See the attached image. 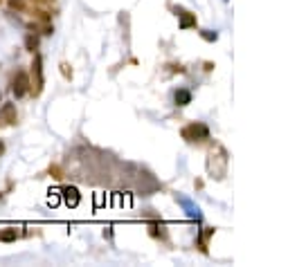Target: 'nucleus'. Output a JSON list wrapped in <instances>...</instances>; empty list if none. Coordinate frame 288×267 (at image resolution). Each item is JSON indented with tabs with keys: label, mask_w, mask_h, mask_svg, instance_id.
<instances>
[{
	"label": "nucleus",
	"mask_w": 288,
	"mask_h": 267,
	"mask_svg": "<svg viewBox=\"0 0 288 267\" xmlns=\"http://www.w3.org/2000/svg\"><path fill=\"white\" fill-rule=\"evenodd\" d=\"M32 77H34V83H30V88L34 90V94H41V90H43V58H41V54H34Z\"/></svg>",
	"instance_id": "f257e3e1"
},
{
	"label": "nucleus",
	"mask_w": 288,
	"mask_h": 267,
	"mask_svg": "<svg viewBox=\"0 0 288 267\" xmlns=\"http://www.w3.org/2000/svg\"><path fill=\"white\" fill-rule=\"evenodd\" d=\"M11 90H14L16 99L25 97V94L30 92V77H27L23 70H18V72L14 74V79H11Z\"/></svg>",
	"instance_id": "f03ea898"
},
{
	"label": "nucleus",
	"mask_w": 288,
	"mask_h": 267,
	"mask_svg": "<svg viewBox=\"0 0 288 267\" xmlns=\"http://www.w3.org/2000/svg\"><path fill=\"white\" fill-rule=\"evenodd\" d=\"M61 195H63V202L68 204V207H77L79 200H81V195H79V191L74 189V186H65V189L61 191Z\"/></svg>",
	"instance_id": "7ed1b4c3"
},
{
	"label": "nucleus",
	"mask_w": 288,
	"mask_h": 267,
	"mask_svg": "<svg viewBox=\"0 0 288 267\" xmlns=\"http://www.w3.org/2000/svg\"><path fill=\"white\" fill-rule=\"evenodd\" d=\"M0 117H2V122H7V124H16V106L14 103H5L2 110H0Z\"/></svg>",
	"instance_id": "20e7f679"
},
{
	"label": "nucleus",
	"mask_w": 288,
	"mask_h": 267,
	"mask_svg": "<svg viewBox=\"0 0 288 267\" xmlns=\"http://www.w3.org/2000/svg\"><path fill=\"white\" fill-rule=\"evenodd\" d=\"M180 204H182V207H185V209H187V214H189L191 218L200 220V209H198V207H196L194 202H189V200H187V198H180Z\"/></svg>",
	"instance_id": "39448f33"
},
{
	"label": "nucleus",
	"mask_w": 288,
	"mask_h": 267,
	"mask_svg": "<svg viewBox=\"0 0 288 267\" xmlns=\"http://www.w3.org/2000/svg\"><path fill=\"white\" fill-rule=\"evenodd\" d=\"M18 238V231H16V229H2V231H0V240H2V243H11V240H16Z\"/></svg>",
	"instance_id": "423d86ee"
},
{
	"label": "nucleus",
	"mask_w": 288,
	"mask_h": 267,
	"mask_svg": "<svg viewBox=\"0 0 288 267\" xmlns=\"http://www.w3.org/2000/svg\"><path fill=\"white\" fill-rule=\"evenodd\" d=\"M189 99H191V94L187 92V90H178V92H176V103H178V106H185V103H189Z\"/></svg>",
	"instance_id": "0eeeda50"
},
{
	"label": "nucleus",
	"mask_w": 288,
	"mask_h": 267,
	"mask_svg": "<svg viewBox=\"0 0 288 267\" xmlns=\"http://www.w3.org/2000/svg\"><path fill=\"white\" fill-rule=\"evenodd\" d=\"M25 47H27L32 54H34V52H36V47H39V39H36L34 34H30L27 39H25Z\"/></svg>",
	"instance_id": "6e6552de"
},
{
	"label": "nucleus",
	"mask_w": 288,
	"mask_h": 267,
	"mask_svg": "<svg viewBox=\"0 0 288 267\" xmlns=\"http://www.w3.org/2000/svg\"><path fill=\"white\" fill-rule=\"evenodd\" d=\"M9 9L25 11V0H9Z\"/></svg>",
	"instance_id": "1a4fd4ad"
},
{
	"label": "nucleus",
	"mask_w": 288,
	"mask_h": 267,
	"mask_svg": "<svg viewBox=\"0 0 288 267\" xmlns=\"http://www.w3.org/2000/svg\"><path fill=\"white\" fill-rule=\"evenodd\" d=\"M34 16H36V18H39V20H43V23H50V14H48V11L36 9V11H34Z\"/></svg>",
	"instance_id": "9d476101"
},
{
	"label": "nucleus",
	"mask_w": 288,
	"mask_h": 267,
	"mask_svg": "<svg viewBox=\"0 0 288 267\" xmlns=\"http://www.w3.org/2000/svg\"><path fill=\"white\" fill-rule=\"evenodd\" d=\"M178 16H182V27H189V25H191V18L187 16V11H180Z\"/></svg>",
	"instance_id": "9b49d317"
},
{
	"label": "nucleus",
	"mask_w": 288,
	"mask_h": 267,
	"mask_svg": "<svg viewBox=\"0 0 288 267\" xmlns=\"http://www.w3.org/2000/svg\"><path fill=\"white\" fill-rule=\"evenodd\" d=\"M50 193H52V195H50V204L54 207V204L59 202V198H57V191H50Z\"/></svg>",
	"instance_id": "f8f14e48"
},
{
	"label": "nucleus",
	"mask_w": 288,
	"mask_h": 267,
	"mask_svg": "<svg viewBox=\"0 0 288 267\" xmlns=\"http://www.w3.org/2000/svg\"><path fill=\"white\" fill-rule=\"evenodd\" d=\"M2 153H5V144H2V141H0V155H2Z\"/></svg>",
	"instance_id": "ddd939ff"
},
{
	"label": "nucleus",
	"mask_w": 288,
	"mask_h": 267,
	"mask_svg": "<svg viewBox=\"0 0 288 267\" xmlns=\"http://www.w3.org/2000/svg\"><path fill=\"white\" fill-rule=\"evenodd\" d=\"M34 2H45V0H34Z\"/></svg>",
	"instance_id": "4468645a"
},
{
	"label": "nucleus",
	"mask_w": 288,
	"mask_h": 267,
	"mask_svg": "<svg viewBox=\"0 0 288 267\" xmlns=\"http://www.w3.org/2000/svg\"><path fill=\"white\" fill-rule=\"evenodd\" d=\"M0 2H2V0H0Z\"/></svg>",
	"instance_id": "2eb2a0df"
}]
</instances>
